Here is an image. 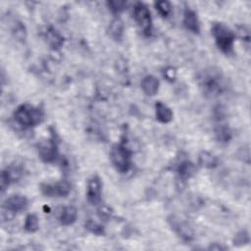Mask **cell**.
Segmentation results:
<instances>
[{"instance_id": "cell-1", "label": "cell", "mask_w": 251, "mask_h": 251, "mask_svg": "<svg viewBox=\"0 0 251 251\" xmlns=\"http://www.w3.org/2000/svg\"><path fill=\"white\" fill-rule=\"evenodd\" d=\"M198 84L202 92L208 97L222 95L226 89V81L219 69L208 68L198 76Z\"/></svg>"}, {"instance_id": "cell-2", "label": "cell", "mask_w": 251, "mask_h": 251, "mask_svg": "<svg viewBox=\"0 0 251 251\" xmlns=\"http://www.w3.org/2000/svg\"><path fill=\"white\" fill-rule=\"evenodd\" d=\"M43 112L41 109L30 104H22L14 112V120L23 127H31L43 121Z\"/></svg>"}, {"instance_id": "cell-3", "label": "cell", "mask_w": 251, "mask_h": 251, "mask_svg": "<svg viewBox=\"0 0 251 251\" xmlns=\"http://www.w3.org/2000/svg\"><path fill=\"white\" fill-rule=\"evenodd\" d=\"M211 30L218 48L226 55L231 54L235 39L234 32L223 23H214Z\"/></svg>"}, {"instance_id": "cell-4", "label": "cell", "mask_w": 251, "mask_h": 251, "mask_svg": "<svg viewBox=\"0 0 251 251\" xmlns=\"http://www.w3.org/2000/svg\"><path fill=\"white\" fill-rule=\"evenodd\" d=\"M131 151L124 144H116L112 147L110 158L116 170L122 174L127 173L132 165Z\"/></svg>"}, {"instance_id": "cell-5", "label": "cell", "mask_w": 251, "mask_h": 251, "mask_svg": "<svg viewBox=\"0 0 251 251\" xmlns=\"http://www.w3.org/2000/svg\"><path fill=\"white\" fill-rule=\"evenodd\" d=\"M133 19L139 28L145 35H150L152 32V17L149 8L142 2H136L132 10Z\"/></svg>"}, {"instance_id": "cell-6", "label": "cell", "mask_w": 251, "mask_h": 251, "mask_svg": "<svg viewBox=\"0 0 251 251\" xmlns=\"http://www.w3.org/2000/svg\"><path fill=\"white\" fill-rule=\"evenodd\" d=\"M72 186L67 180L40 184L41 193L47 197H66L70 194Z\"/></svg>"}, {"instance_id": "cell-7", "label": "cell", "mask_w": 251, "mask_h": 251, "mask_svg": "<svg viewBox=\"0 0 251 251\" xmlns=\"http://www.w3.org/2000/svg\"><path fill=\"white\" fill-rule=\"evenodd\" d=\"M27 206V198L22 194H14L8 197L2 204V215L8 214V219L10 218L9 215L14 217L15 214L25 210Z\"/></svg>"}, {"instance_id": "cell-8", "label": "cell", "mask_w": 251, "mask_h": 251, "mask_svg": "<svg viewBox=\"0 0 251 251\" xmlns=\"http://www.w3.org/2000/svg\"><path fill=\"white\" fill-rule=\"evenodd\" d=\"M102 182L98 176H93L88 179L86 187V198L89 204L98 205L101 202Z\"/></svg>"}, {"instance_id": "cell-9", "label": "cell", "mask_w": 251, "mask_h": 251, "mask_svg": "<svg viewBox=\"0 0 251 251\" xmlns=\"http://www.w3.org/2000/svg\"><path fill=\"white\" fill-rule=\"evenodd\" d=\"M38 156L44 163H52L58 156V145L53 138L42 141L38 145Z\"/></svg>"}, {"instance_id": "cell-10", "label": "cell", "mask_w": 251, "mask_h": 251, "mask_svg": "<svg viewBox=\"0 0 251 251\" xmlns=\"http://www.w3.org/2000/svg\"><path fill=\"white\" fill-rule=\"evenodd\" d=\"M169 223L171 224L172 228L178 234V236L184 241H191L194 238V231L192 227L183 221L176 219V217L169 218Z\"/></svg>"}, {"instance_id": "cell-11", "label": "cell", "mask_w": 251, "mask_h": 251, "mask_svg": "<svg viewBox=\"0 0 251 251\" xmlns=\"http://www.w3.org/2000/svg\"><path fill=\"white\" fill-rule=\"evenodd\" d=\"M22 176V171L17 166H9L6 169H4L1 173V179H0V185H1V191L4 192L6 188L18 181Z\"/></svg>"}, {"instance_id": "cell-12", "label": "cell", "mask_w": 251, "mask_h": 251, "mask_svg": "<svg viewBox=\"0 0 251 251\" xmlns=\"http://www.w3.org/2000/svg\"><path fill=\"white\" fill-rule=\"evenodd\" d=\"M196 171V168L193 163H191L188 160L181 161L177 167H176V173H177V182L179 183L178 187H183L186 180L190 178Z\"/></svg>"}, {"instance_id": "cell-13", "label": "cell", "mask_w": 251, "mask_h": 251, "mask_svg": "<svg viewBox=\"0 0 251 251\" xmlns=\"http://www.w3.org/2000/svg\"><path fill=\"white\" fill-rule=\"evenodd\" d=\"M43 38L53 50L60 49L64 44L63 35L53 26H47L43 31Z\"/></svg>"}, {"instance_id": "cell-14", "label": "cell", "mask_w": 251, "mask_h": 251, "mask_svg": "<svg viewBox=\"0 0 251 251\" xmlns=\"http://www.w3.org/2000/svg\"><path fill=\"white\" fill-rule=\"evenodd\" d=\"M141 89L148 96H154L159 91L160 81L159 79L152 75H145L141 80Z\"/></svg>"}, {"instance_id": "cell-15", "label": "cell", "mask_w": 251, "mask_h": 251, "mask_svg": "<svg viewBox=\"0 0 251 251\" xmlns=\"http://www.w3.org/2000/svg\"><path fill=\"white\" fill-rule=\"evenodd\" d=\"M183 25L185 26L186 29H188L189 31L195 34H198L200 32V23H199L197 14L193 10L186 9L184 11Z\"/></svg>"}, {"instance_id": "cell-16", "label": "cell", "mask_w": 251, "mask_h": 251, "mask_svg": "<svg viewBox=\"0 0 251 251\" xmlns=\"http://www.w3.org/2000/svg\"><path fill=\"white\" fill-rule=\"evenodd\" d=\"M155 115H156L157 121L162 124H168L172 122L174 117V114L171 108H169L167 105H165L161 101H158L155 104Z\"/></svg>"}, {"instance_id": "cell-17", "label": "cell", "mask_w": 251, "mask_h": 251, "mask_svg": "<svg viewBox=\"0 0 251 251\" xmlns=\"http://www.w3.org/2000/svg\"><path fill=\"white\" fill-rule=\"evenodd\" d=\"M214 134L216 140L221 144H227L232 138L231 130L226 124L217 125L214 128Z\"/></svg>"}, {"instance_id": "cell-18", "label": "cell", "mask_w": 251, "mask_h": 251, "mask_svg": "<svg viewBox=\"0 0 251 251\" xmlns=\"http://www.w3.org/2000/svg\"><path fill=\"white\" fill-rule=\"evenodd\" d=\"M125 25L120 18H115L109 25V34L115 41H121L124 36Z\"/></svg>"}, {"instance_id": "cell-19", "label": "cell", "mask_w": 251, "mask_h": 251, "mask_svg": "<svg viewBox=\"0 0 251 251\" xmlns=\"http://www.w3.org/2000/svg\"><path fill=\"white\" fill-rule=\"evenodd\" d=\"M77 219V211L74 206L65 207L59 217V221L63 226H71Z\"/></svg>"}, {"instance_id": "cell-20", "label": "cell", "mask_w": 251, "mask_h": 251, "mask_svg": "<svg viewBox=\"0 0 251 251\" xmlns=\"http://www.w3.org/2000/svg\"><path fill=\"white\" fill-rule=\"evenodd\" d=\"M218 158L208 151H202L198 156V164L207 169H213L218 166Z\"/></svg>"}, {"instance_id": "cell-21", "label": "cell", "mask_w": 251, "mask_h": 251, "mask_svg": "<svg viewBox=\"0 0 251 251\" xmlns=\"http://www.w3.org/2000/svg\"><path fill=\"white\" fill-rule=\"evenodd\" d=\"M12 34L17 41L25 42L26 39V36H27V31H26V27L24 25V23L16 22L12 28Z\"/></svg>"}, {"instance_id": "cell-22", "label": "cell", "mask_w": 251, "mask_h": 251, "mask_svg": "<svg viewBox=\"0 0 251 251\" xmlns=\"http://www.w3.org/2000/svg\"><path fill=\"white\" fill-rule=\"evenodd\" d=\"M24 228L27 232H35L39 228V220L36 215L34 214H28L25 218Z\"/></svg>"}, {"instance_id": "cell-23", "label": "cell", "mask_w": 251, "mask_h": 251, "mask_svg": "<svg viewBox=\"0 0 251 251\" xmlns=\"http://www.w3.org/2000/svg\"><path fill=\"white\" fill-rule=\"evenodd\" d=\"M84 226H85V228H86L89 232H91V233H93V234H95V235H97V236H102V235L105 234L104 226H103L102 225H100L99 223L93 221L92 219H88V220L85 222Z\"/></svg>"}, {"instance_id": "cell-24", "label": "cell", "mask_w": 251, "mask_h": 251, "mask_svg": "<svg viewBox=\"0 0 251 251\" xmlns=\"http://www.w3.org/2000/svg\"><path fill=\"white\" fill-rule=\"evenodd\" d=\"M250 242V236L246 229L239 230L233 237L232 243L235 246H242L245 244H248Z\"/></svg>"}, {"instance_id": "cell-25", "label": "cell", "mask_w": 251, "mask_h": 251, "mask_svg": "<svg viewBox=\"0 0 251 251\" xmlns=\"http://www.w3.org/2000/svg\"><path fill=\"white\" fill-rule=\"evenodd\" d=\"M106 4L109 10L113 14L122 13L126 8V5H127L126 1H124V0H111V1H108Z\"/></svg>"}, {"instance_id": "cell-26", "label": "cell", "mask_w": 251, "mask_h": 251, "mask_svg": "<svg viewBox=\"0 0 251 251\" xmlns=\"http://www.w3.org/2000/svg\"><path fill=\"white\" fill-rule=\"evenodd\" d=\"M155 8L156 10L158 11L159 15L163 18H167L169 17V15L171 14L172 12V6H171V3L168 2V1H157L155 3Z\"/></svg>"}, {"instance_id": "cell-27", "label": "cell", "mask_w": 251, "mask_h": 251, "mask_svg": "<svg viewBox=\"0 0 251 251\" xmlns=\"http://www.w3.org/2000/svg\"><path fill=\"white\" fill-rule=\"evenodd\" d=\"M236 32H237V35L243 40V41H246V42H249L250 41V30L249 28L246 26V25H238L237 28H236Z\"/></svg>"}, {"instance_id": "cell-28", "label": "cell", "mask_w": 251, "mask_h": 251, "mask_svg": "<svg viewBox=\"0 0 251 251\" xmlns=\"http://www.w3.org/2000/svg\"><path fill=\"white\" fill-rule=\"evenodd\" d=\"M163 75H164V77L170 81V82H173L176 80V71L175 68L173 67H167L164 72H163Z\"/></svg>"}, {"instance_id": "cell-29", "label": "cell", "mask_w": 251, "mask_h": 251, "mask_svg": "<svg viewBox=\"0 0 251 251\" xmlns=\"http://www.w3.org/2000/svg\"><path fill=\"white\" fill-rule=\"evenodd\" d=\"M98 215L101 219L103 220H108L109 218H111L112 215V210L110 209V207H108L107 205H102L99 209H98Z\"/></svg>"}, {"instance_id": "cell-30", "label": "cell", "mask_w": 251, "mask_h": 251, "mask_svg": "<svg viewBox=\"0 0 251 251\" xmlns=\"http://www.w3.org/2000/svg\"><path fill=\"white\" fill-rule=\"evenodd\" d=\"M209 249H212V250H223V249H226V247H224L222 245H218L217 243H214V244L210 245Z\"/></svg>"}]
</instances>
